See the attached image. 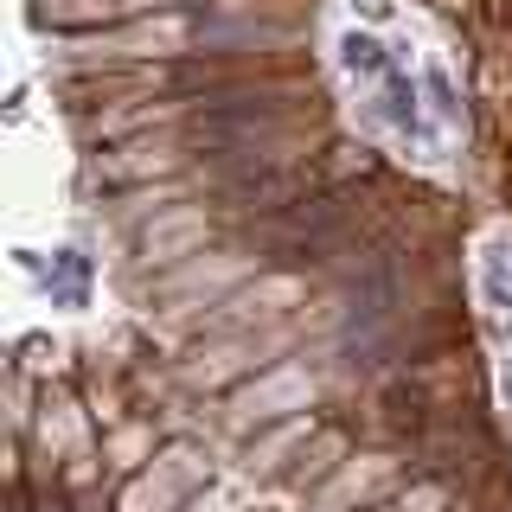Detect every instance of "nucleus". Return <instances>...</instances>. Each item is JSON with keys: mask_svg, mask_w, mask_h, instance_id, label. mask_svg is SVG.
Segmentation results:
<instances>
[{"mask_svg": "<svg viewBox=\"0 0 512 512\" xmlns=\"http://www.w3.org/2000/svg\"><path fill=\"white\" fill-rule=\"evenodd\" d=\"M308 397H314L308 365L282 359V365H269V372H256V378L237 384L231 404H224V423H231V436H250V429L263 436V429H276V423H288V416L308 410Z\"/></svg>", "mask_w": 512, "mask_h": 512, "instance_id": "obj_2", "label": "nucleus"}, {"mask_svg": "<svg viewBox=\"0 0 512 512\" xmlns=\"http://www.w3.org/2000/svg\"><path fill=\"white\" fill-rule=\"evenodd\" d=\"M212 237H218L212 212L192 199V205H173V212H160V218L141 224V231H135V256H141V269L167 276V269H180L186 256H199L205 244H212Z\"/></svg>", "mask_w": 512, "mask_h": 512, "instance_id": "obj_4", "label": "nucleus"}, {"mask_svg": "<svg viewBox=\"0 0 512 512\" xmlns=\"http://www.w3.org/2000/svg\"><path fill=\"white\" fill-rule=\"evenodd\" d=\"M301 436H314L308 410H301V416H288V423H276V429H263V436L250 442V468H276V461H295Z\"/></svg>", "mask_w": 512, "mask_h": 512, "instance_id": "obj_6", "label": "nucleus"}, {"mask_svg": "<svg viewBox=\"0 0 512 512\" xmlns=\"http://www.w3.org/2000/svg\"><path fill=\"white\" fill-rule=\"evenodd\" d=\"M340 455H346L340 429H314V436L295 448V468H282V480H288V487H327V480L346 468Z\"/></svg>", "mask_w": 512, "mask_h": 512, "instance_id": "obj_5", "label": "nucleus"}, {"mask_svg": "<svg viewBox=\"0 0 512 512\" xmlns=\"http://www.w3.org/2000/svg\"><path fill=\"white\" fill-rule=\"evenodd\" d=\"M378 480H384V461H365V468H359V455H352L346 468L333 474L327 487H320V506H340V500H365V493H372Z\"/></svg>", "mask_w": 512, "mask_h": 512, "instance_id": "obj_7", "label": "nucleus"}, {"mask_svg": "<svg viewBox=\"0 0 512 512\" xmlns=\"http://www.w3.org/2000/svg\"><path fill=\"white\" fill-rule=\"evenodd\" d=\"M288 340H295V327H263V333H244V340L192 346L186 365H180V378L199 384V391H212V384H224V378L244 384V378H256V372H269V365H282L276 352H288Z\"/></svg>", "mask_w": 512, "mask_h": 512, "instance_id": "obj_3", "label": "nucleus"}, {"mask_svg": "<svg viewBox=\"0 0 512 512\" xmlns=\"http://www.w3.org/2000/svg\"><path fill=\"white\" fill-rule=\"evenodd\" d=\"M192 52V20L186 13H154V20H128L109 32H84L64 39V64L71 71H128V64H180Z\"/></svg>", "mask_w": 512, "mask_h": 512, "instance_id": "obj_1", "label": "nucleus"}]
</instances>
